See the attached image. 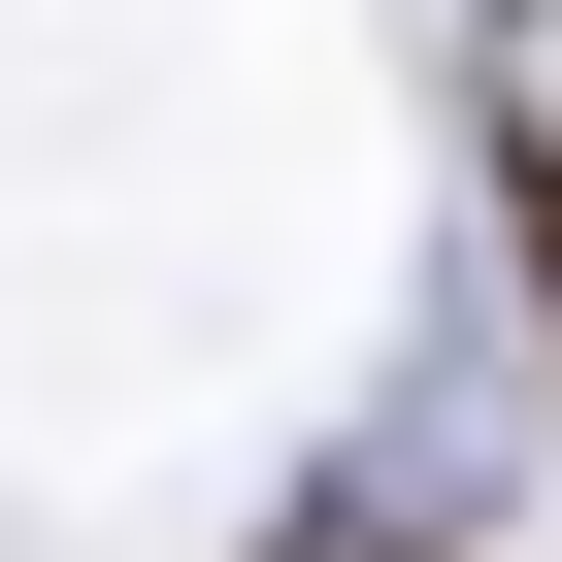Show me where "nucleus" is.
<instances>
[{
    "label": "nucleus",
    "instance_id": "nucleus-1",
    "mask_svg": "<svg viewBox=\"0 0 562 562\" xmlns=\"http://www.w3.org/2000/svg\"><path fill=\"white\" fill-rule=\"evenodd\" d=\"M496 232H529V331H562V133H529V166H496Z\"/></svg>",
    "mask_w": 562,
    "mask_h": 562
}]
</instances>
